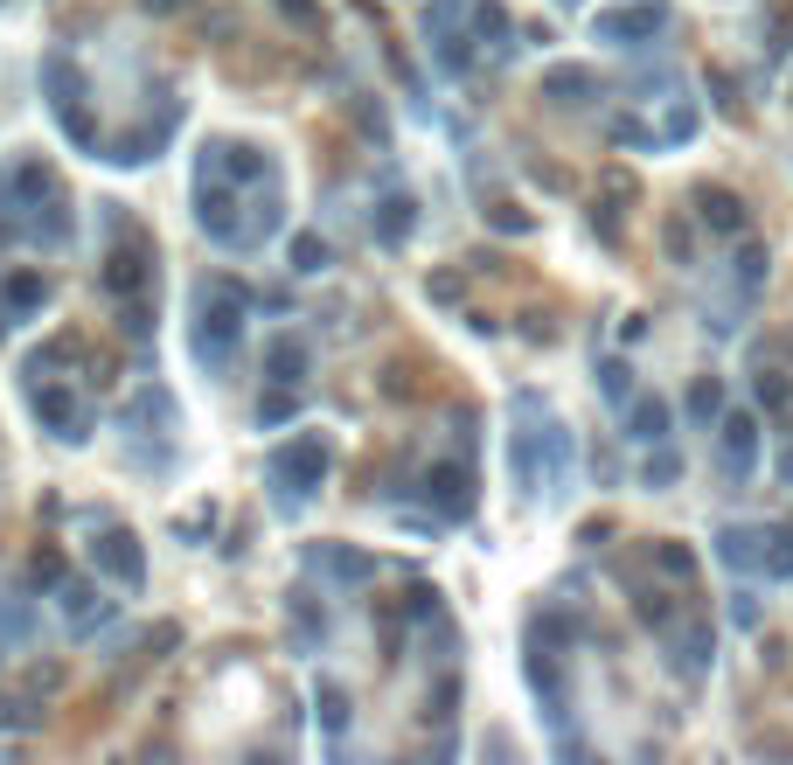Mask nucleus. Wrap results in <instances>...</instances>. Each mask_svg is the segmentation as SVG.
<instances>
[{"instance_id": "9d476101", "label": "nucleus", "mask_w": 793, "mask_h": 765, "mask_svg": "<svg viewBox=\"0 0 793 765\" xmlns=\"http://www.w3.org/2000/svg\"><path fill=\"white\" fill-rule=\"evenodd\" d=\"M710 655H717V634H710V620H689L683 634L668 626V668L683 682H703L710 675Z\"/></svg>"}, {"instance_id": "1a4fd4ad", "label": "nucleus", "mask_w": 793, "mask_h": 765, "mask_svg": "<svg viewBox=\"0 0 793 765\" xmlns=\"http://www.w3.org/2000/svg\"><path fill=\"white\" fill-rule=\"evenodd\" d=\"M91 564H98L105 578L132 585V591L146 585V550H140V536H132V529H105L98 543H91Z\"/></svg>"}, {"instance_id": "20e7f679", "label": "nucleus", "mask_w": 793, "mask_h": 765, "mask_svg": "<svg viewBox=\"0 0 793 765\" xmlns=\"http://www.w3.org/2000/svg\"><path fill=\"white\" fill-rule=\"evenodd\" d=\"M717 467H724L731 487L751 481V467H759V417H751V411L717 417Z\"/></svg>"}, {"instance_id": "7c9ffc66", "label": "nucleus", "mask_w": 793, "mask_h": 765, "mask_svg": "<svg viewBox=\"0 0 793 765\" xmlns=\"http://www.w3.org/2000/svg\"><path fill=\"white\" fill-rule=\"evenodd\" d=\"M766 578H793V529L766 536Z\"/></svg>"}, {"instance_id": "c9c22d12", "label": "nucleus", "mask_w": 793, "mask_h": 765, "mask_svg": "<svg viewBox=\"0 0 793 765\" xmlns=\"http://www.w3.org/2000/svg\"><path fill=\"white\" fill-rule=\"evenodd\" d=\"M634 612L654 626V634H668V626H675V612H668V599H661V591H640V599H634Z\"/></svg>"}, {"instance_id": "79ce46f5", "label": "nucleus", "mask_w": 793, "mask_h": 765, "mask_svg": "<svg viewBox=\"0 0 793 765\" xmlns=\"http://www.w3.org/2000/svg\"><path fill=\"white\" fill-rule=\"evenodd\" d=\"M279 14L299 22V28H320V0H279Z\"/></svg>"}, {"instance_id": "9b49d317", "label": "nucleus", "mask_w": 793, "mask_h": 765, "mask_svg": "<svg viewBox=\"0 0 793 765\" xmlns=\"http://www.w3.org/2000/svg\"><path fill=\"white\" fill-rule=\"evenodd\" d=\"M425 502H439L446 522H460V515L474 508V473H466L460 459H439V467L425 473Z\"/></svg>"}, {"instance_id": "f3484780", "label": "nucleus", "mask_w": 793, "mask_h": 765, "mask_svg": "<svg viewBox=\"0 0 793 765\" xmlns=\"http://www.w3.org/2000/svg\"><path fill=\"white\" fill-rule=\"evenodd\" d=\"M668 425H675L668 397H634V404H627V438H634V446H661Z\"/></svg>"}, {"instance_id": "a18cd8bd", "label": "nucleus", "mask_w": 793, "mask_h": 765, "mask_svg": "<svg viewBox=\"0 0 793 765\" xmlns=\"http://www.w3.org/2000/svg\"><path fill=\"white\" fill-rule=\"evenodd\" d=\"M668 258L689 264V223H668Z\"/></svg>"}, {"instance_id": "49530a36", "label": "nucleus", "mask_w": 793, "mask_h": 765, "mask_svg": "<svg viewBox=\"0 0 793 765\" xmlns=\"http://www.w3.org/2000/svg\"><path fill=\"white\" fill-rule=\"evenodd\" d=\"M425 293H431V299H446V306H452V299H460V272H439V279H431V285H425Z\"/></svg>"}, {"instance_id": "ea45409f", "label": "nucleus", "mask_w": 793, "mask_h": 765, "mask_svg": "<svg viewBox=\"0 0 793 765\" xmlns=\"http://www.w3.org/2000/svg\"><path fill=\"white\" fill-rule=\"evenodd\" d=\"M28 578H35V585H63V557H56V550H35Z\"/></svg>"}, {"instance_id": "4c0bfd02", "label": "nucleus", "mask_w": 793, "mask_h": 765, "mask_svg": "<svg viewBox=\"0 0 793 765\" xmlns=\"http://www.w3.org/2000/svg\"><path fill=\"white\" fill-rule=\"evenodd\" d=\"M689 132H696V105H689V98H675L668 126H661V140H689Z\"/></svg>"}, {"instance_id": "c85d7f7f", "label": "nucleus", "mask_w": 793, "mask_h": 765, "mask_svg": "<svg viewBox=\"0 0 793 765\" xmlns=\"http://www.w3.org/2000/svg\"><path fill=\"white\" fill-rule=\"evenodd\" d=\"M654 564H661V578H675V585L696 578V550L689 543H654Z\"/></svg>"}, {"instance_id": "f8f14e48", "label": "nucleus", "mask_w": 793, "mask_h": 765, "mask_svg": "<svg viewBox=\"0 0 793 765\" xmlns=\"http://www.w3.org/2000/svg\"><path fill=\"white\" fill-rule=\"evenodd\" d=\"M43 91H49V111L63 119V111H78V105H84V70L70 63L63 49H49V56H43Z\"/></svg>"}, {"instance_id": "6e6552de", "label": "nucleus", "mask_w": 793, "mask_h": 765, "mask_svg": "<svg viewBox=\"0 0 793 765\" xmlns=\"http://www.w3.org/2000/svg\"><path fill=\"white\" fill-rule=\"evenodd\" d=\"M28 404H35V417H43V425H49L56 438H84V404H78V390H70V382L35 376Z\"/></svg>"}, {"instance_id": "e433bc0d", "label": "nucleus", "mask_w": 793, "mask_h": 765, "mask_svg": "<svg viewBox=\"0 0 793 765\" xmlns=\"http://www.w3.org/2000/svg\"><path fill=\"white\" fill-rule=\"evenodd\" d=\"M759 404H766V411H793V390H786V376L759 369Z\"/></svg>"}, {"instance_id": "5701e85b", "label": "nucleus", "mask_w": 793, "mask_h": 765, "mask_svg": "<svg viewBox=\"0 0 793 765\" xmlns=\"http://www.w3.org/2000/svg\"><path fill=\"white\" fill-rule=\"evenodd\" d=\"M313 717H320V731H328V738H342L348 731V688L342 682H320L313 688Z\"/></svg>"}, {"instance_id": "b1692460", "label": "nucleus", "mask_w": 793, "mask_h": 765, "mask_svg": "<svg viewBox=\"0 0 793 765\" xmlns=\"http://www.w3.org/2000/svg\"><path fill=\"white\" fill-rule=\"evenodd\" d=\"M474 35H481V43H495V49H508L516 22H508V8H501V0H474Z\"/></svg>"}, {"instance_id": "ddd939ff", "label": "nucleus", "mask_w": 793, "mask_h": 765, "mask_svg": "<svg viewBox=\"0 0 793 765\" xmlns=\"http://www.w3.org/2000/svg\"><path fill=\"white\" fill-rule=\"evenodd\" d=\"M307 570H320V578H334V585L376 578V564L363 557V550H348V543H313V550H307Z\"/></svg>"}, {"instance_id": "cd10ccee", "label": "nucleus", "mask_w": 793, "mask_h": 765, "mask_svg": "<svg viewBox=\"0 0 793 765\" xmlns=\"http://www.w3.org/2000/svg\"><path fill=\"white\" fill-rule=\"evenodd\" d=\"M640 481H648V487H675V481H683V452L661 438V446L648 452V467H640Z\"/></svg>"}, {"instance_id": "473e14b6", "label": "nucleus", "mask_w": 793, "mask_h": 765, "mask_svg": "<svg viewBox=\"0 0 793 765\" xmlns=\"http://www.w3.org/2000/svg\"><path fill=\"white\" fill-rule=\"evenodd\" d=\"M299 411V397H293V382H279L272 397H258V425H286V417Z\"/></svg>"}, {"instance_id": "f257e3e1", "label": "nucleus", "mask_w": 793, "mask_h": 765, "mask_svg": "<svg viewBox=\"0 0 793 765\" xmlns=\"http://www.w3.org/2000/svg\"><path fill=\"white\" fill-rule=\"evenodd\" d=\"M237 349H244V285L216 279V299H202V320H196V362L223 376L237 369Z\"/></svg>"}, {"instance_id": "2f4dec72", "label": "nucleus", "mask_w": 793, "mask_h": 765, "mask_svg": "<svg viewBox=\"0 0 793 765\" xmlns=\"http://www.w3.org/2000/svg\"><path fill=\"white\" fill-rule=\"evenodd\" d=\"M28 626H35V612H28V599H14V591H0V640L28 634Z\"/></svg>"}, {"instance_id": "de8ad7c7", "label": "nucleus", "mask_w": 793, "mask_h": 765, "mask_svg": "<svg viewBox=\"0 0 793 765\" xmlns=\"http://www.w3.org/2000/svg\"><path fill=\"white\" fill-rule=\"evenodd\" d=\"M146 8H154V14H167V8H181V0H146Z\"/></svg>"}, {"instance_id": "a19ab883", "label": "nucleus", "mask_w": 793, "mask_h": 765, "mask_svg": "<svg viewBox=\"0 0 793 765\" xmlns=\"http://www.w3.org/2000/svg\"><path fill=\"white\" fill-rule=\"evenodd\" d=\"M613 196H634V181L627 175H613ZM599 229H606V244H619V209H606V216H592Z\"/></svg>"}, {"instance_id": "423d86ee", "label": "nucleus", "mask_w": 793, "mask_h": 765, "mask_svg": "<svg viewBox=\"0 0 793 765\" xmlns=\"http://www.w3.org/2000/svg\"><path fill=\"white\" fill-rule=\"evenodd\" d=\"M196 223L210 229L216 244H230V251H237V237H244V216H237V181H223V175H196Z\"/></svg>"}, {"instance_id": "2eb2a0df", "label": "nucleus", "mask_w": 793, "mask_h": 765, "mask_svg": "<svg viewBox=\"0 0 793 765\" xmlns=\"http://www.w3.org/2000/svg\"><path fill=\"white\" fill-rule=\"evenodd\" d=\"M307 341H299V334H264V376H272V382H293V390H299V382H307Z\"/></svg>"}, {"instance_id": "aec40b11", "label": "nucleus", "mask_w": 793, "mask_h": 765, "mask_svg": "<svg viewBox=\"0 0 793 765\" xmlns=\"http://www.w3.org/2000/svg\"><path fill=\"white\" fill-rule=\"evenodd\" d=\"M759 285H766V244H745V251L731 258V293H738V306L759 299Z\"/></svg>"}, {"instance_id": "7ed1b4c3", "label": "nucleus", "mask_w": 793, "mask_h": 765, "mask_svg": "<svg viewBox=\"0 0 793 765\" xmlns=\"http://www.w3.org/2000/svg\"><path fill=\"white\" fill-rule=\"evenodd\" d=\"M98 285L111 299H140L146 285H154V244L146 237H132V229L119 223V244L105 251V272H98Z\"/></svg>"}, {"instance_id": "dca6fc26", "label": "nucleus", "mask_w": 793, "mask_h": 765, "mask_svg": "<svg viewBox=\"0 0 793 765\" xmlns=\"http://www.w3.org/2000/svg\"><path fill=\"white\" fill-rule=\"evenodd\" d=\"M63 620H70V634H98V626L111 620V599L105 591H91V585H63Z\"/></svg>"}, {"instance_id": "37998d69", "label": "nucleus", "mask_w": 793, "mask_h": 765, "mask_svg": "<svg viewBox=\"0 0 793 765\" xmlns=\"http://www.w3.org/2000/svg\"><path fill=\"white\" fill-rule=\"evenodd\" d=\"M731 626H759V599L751 591H731Z\"/></svg>"}, {"instance_id": "a878e982", "label": "nucleus", "mask_w": 793, "mask_h": 765, "mask_svg": "<svg viewBox=\"0 0 793 765\" xmlns=\"http://www.w3.org/2000/svg\"><path fill=\"white\" fill-rule=\"evenodd\" d=\"M599 390H606V404H619V411H627V404H634V362L606 355V362H599Z\"/></svg>"}, {"instance_id": "0eeeda50", "label": "nucleus", "mask_w": 793, "mask_h": 765, "mask_svg": "<svg viewBox=\"0 0 793 765\" xmlns=\"http://www.w3.org/2000/svg\"><path fill=\"white\" fill-rule=\"evenodd\" d=\"M661 0H640V8H613V14H592V35L599 43H619V49H640V43H654L661 35Z\"/></svg>"}, {"instance_id": "39448f33", "label": "nucleus", "mask_w": 793, "mask_h": 765, "mask_svg": "<svg viewBox=\"0 0 793 765\" xmlns=\"http://www.w3.org/2000/svg\"><path fill=\"white\" fill-rule=\"evenodd\" d=\"M196 175H223V181L251 188V181H272V153H258L251 140H210L202 161H196Z\"/></svg>"}, {"instance_id": "412c9836", "label": "nucleus", "mask_w": 793, "mask_h": 765, "mask_svg": "<svg viewBox=\"0 0 793 765\" xmlns=\"http://www.w3.org/2000/svg\"><path fill=\"white\" fill-rule=\"evenodd\" d=\"M411 223H418V202H411V196H383V202H376V237H383V244H404Z\"/></svg>"}, {"instance_id": "a211bd4d", "label": "nucleus", "mask_w": 793, "mask_h": 765, "mask_svg": "<svg viewBox=\"0 0 793 765\" xmlns=\"http://www.w3.org/2000/svg\"><path fill=\"white\" fill-rule=\"evenodd\" d=\"M766 536L772 529H717V557L731 570H766Z\"/></svg>"}, {"instance_id": "72a5a7b5", "label": "nucleus", "mask_w": 793, "mask_h": 765, "mask_svg": "<svg viewBox=\"0 0 793 765\" xmlns=\"http://www.w3.org/2000/svg\"><path fill=\"white\" fill-rule=\"evenodd\" d=\"M334 251H328V237H293V272H320Z\"/></svg>"}, {"instance_id": "6ab92c4d", "label": "nucleus", "mask_w": 793, "mask_h": 765, "mask_svg": "<svg viewBox=\"0 0 793 765\" xmlns=\"http://www.w3.org/2000/svg\"><path fill=\"white\" fill-rule=\"evenodd\" d=\"M43 299H49V279L43 272H8V279H0V314H8V328L28 314V306H43Z\"/></svg>"}, {"instance_id": "f704fd0d", "label": "nucleus", "mask_w": 793, "mask_h": 765, "mask_svg": "<svg viewBox=\"0 0 793 765\" xmlns=\"http://www.w3.org/2000/svg\"><path fill=\"white\" fill-rule=\"evenodd\" d=\"M460 14H474V0H431V14H425V35H439V28H460Z\"/></svg>"}, {"instance_id": "393cba45", "label": "nucleus", "mask_w": 793, "mask_h": 765, "mask_svg": "<svg viewBox=\"0 0 793 765\" xmlns=\"http://www.w3.org/2000/svg\"><path fill=\"white\" fill-rule=\"evenodd\" d=\"M584 91H592V70H578V63H564V70L543 76V98H557V105H578Z\"/></svg>"}, {"instance_id": "f03ea898", "label": "nucleus", "mask_w": 793, "mask_h": 765, "mask_svg": "<svg viewBox=\"0 0 793 765\" xmlns=\"http://www.w3.org/2000/svg\"><path fill=\"white\" fill-rule=\"evenodd\" d=\"M320 473H328V438H320V432H299V438H286V446H272L279 508H299V502L320 487Z\"/></svg>"}, {"instance_id": "4be33fe9", "label": "nucleus", "mask_w": 793, "mask_h": 765, "mask_svg": "<svg viewBox=\"0 0 793 765\" xmlns=\"http://www.w3.org/2000/svg\"><path fill=\"white\" fill-rule=\"evenodd\" d=\"M279 223H286V216H279V202H272V196H258V202H251V216H244L237 251H258V244H272V237H279Z\"/></svg>"}, {"instance_id": "c756f323", "label": "nucleus", "mask_w": 793, "mask_h": 765, "mask_svg": "<svg viewBox=\"0 0 793 765\" xmlns=\"http://www.w3.org/2000/svg\"><path fill=\"white\" fill-rule=\"evenodd\" d=\"M293 640H328V605H313V599H293Z\"/></svg>"}, {"instance_id": "58836bf2", "label": "nucleus", "mask_w": 793, "mask_h": 765, "mask_svg": "<svg viewBox=\"0 0 793 765\" xmlns=\"http://www.w3.org/2000/svg\"><path fill=\"white\" fill-rule=\"evenodd\" d=\"M404 612H411L418 626H425V620H439V591H431V585H411V605H404Z\"/></svg>"}, {"instance_id": "bb28decb", "label": "nucleus", "mask_w": 793, "mask_h": 765, "mask_svg": "<svg viewBox=\"0 0 793 765\" xmlns=\"http://www.w3.org/2000/svg\"><path fill=\"white\" fill-rule=\"evenodd\" d=\"M689 417H696V425H717V417H724V382H717V376H696L689 382Z\"/></svg>"}, {"instance_id": "c03bdc74", "label": "nucleus", "mask_w": 793, "mask_h": 765, "mask_svg": "<svg viewBox=\"0 0 793 765\" xmlns=\"http://www.w3.org/2000/svg\"><path fill=\"white\" fill-rule=\"evenodd\" d=\"M28 723V703L22 696H0V731H22Z\"/></svg>"}, {"instance_id": "4468645a", "label": "nucleus", "mask_w": 793, "mask_h": 765, "mask_svg": "<svg viewBox=\"0 0 793 765\" xmlns=\"http://www.w3.org/2000/svg\"><path fill=\"white\" fill-rule=\"evenodd\" d=\"M696 223L717 237H745V202L731 188H696Z\"/></svg>"}]
</instances>
